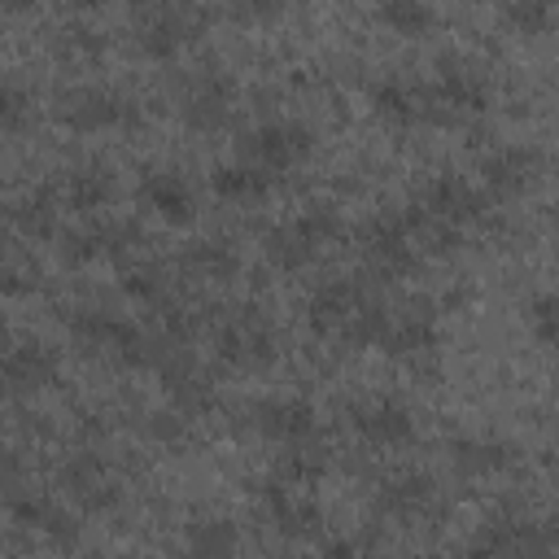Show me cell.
Returning a JSON list of instances; mask_svg holds the SVG:
<instances>
[{
    "label": "cell",
    "instance_id": "cell-4",
    "mask_svg": "<svg viewBox=\"0 0 559 559\" xmlns=\"http://www.w3.org/2000/svg\"><path fill=\"white\" fill-rule=\"evenodd\" d=\"M57 122L79 131V135H96V131H118V127H135L140 122V105L114 87H70L57 96Z\"/></svg>",
    "mask_w": 559,
    "mask_h": 559
},
{
    "label": "cell",
    "instance_id": "cell-35",
    "mask_svg": "<svg viewBox=\"0 0 559 559\" xmlns=\"http://www.w3.org/2000/svg\"><path fill=\"white\" fill-rule=\"evenodd\" d=\"M227 9L240 17V22H266L280 13V0H227Z\"/></svg>",
    "mask_w": 559,
    "mask_h": 559
},
{
    "label": "cell",
    "instance_id": "cell-33",
    "mask_svg": "<svg viewBox=\"0 0 559 559\" xmlns=\"http://www.w3.org/2000/svg\"><path fill=\"white\" fill-rule=\"evenodd\" d=\"M31 114H35L31 96L17 83H4V92H0V127H4V135H22Z\"/></svg>",
    "mask_w": 559,
    "mask_h": 559
},
{
    "label": "cell",
    "instance_id": "cell-5",
    "mask_svg": "<svg viewBox=\"0 0 559 559\" xmlns=\"http://www.w3.org/2000/svg\"><path fill=\"white\" fill-rule=\"evenodd\" d=\"M310 153H314V131L297 118H266V122H258L253 131L240 135V157L266 166L271 175L297 170Z\"/></svg>",
    "mask_w": 559,
    "mask_h": 559
},
{
    "label": "cell",
    "instance_id": "cell-26",
    "mask_svg": "<svg viewBox=\"0 0 559 559\" xmlns=\"http://www.w3.org/2000/svg\"><path fill=\"white\" fill-rule=\"evenodd\" d=\"M9 223H13V231H22L26 240H52L57 227H61L57 188H39V192L13 201V205H9Z\"/></svg>",
    "mask_w": 559,
    "mask_h": 559
},
{
    "label": "cell",
    "instance_id": "cell-13",
    "mask_svg": "<svg viewBox=\"0 0 559 559\" xmlns=\"http://www.w3.org/2000/svg\"><path fill=\"white\" fill-rule=\"evenodd\" d=\"M249 424L271 441V445H306V441H314V432H319V415H314V406L310 402H301V397H271V402H258L253 411H249Z\"/></svg>",
    "mask_w": 559,
    "mask_h": 559
},
{
    "label": "cell",
    "instance_id": "cell-24",
    "mask_svg": "<svg viewBox=\"0 0 559 559\" xmlns=\"http://www.w3.org/2000/svg\"><path fill=\"white\" fill-rule=\"evenodd\" d=\"M127 245H135V227L131 223H105V227L61 231V258L70 266H83V262L105 258V253H122Z\"/></svg>",
    "mask_w": 559,
    "mask_h": 559
},
{
    "label": "cell",
    "instance_id": "cell-25",
    "mask_svg": "<svg viewBox=\"0 0 559 559\" xmlns=\"http://www.w3.org/2000/svg\"><path fill=\"white\" fill-rule=\"evenodd\" d=\"M262 502H266V515H271L284 533H310V528H319V507H314L310 498H301V489L288 485V480H280V476L266 480Z\"/></svg>",
    "mask_w": 559,
    "mask_h": 559
},
{
    "label": "cell",
    "instance_id": "cell-9",
    "mask_svg": "<svg viewBox=\"0 0 559 559\" xmlns=\"http://www.w3.org/2000/svg\"><path fill=\"white\" fill-rule=\"evenodd\" d=\"M214 349L227 367L240 371H258L275 358V332L258 310H236L227 323H218L214 332Z\"/></svg>",
    "mask_w": 559,
    "mask_h": 559
},
{
    "label": "cell",
    "instance_id": "cell-28",
    "mask_svg": "<svg viewBox=\"0 0 559 559\" xmlns=\"http://www.w3.org/2000/svg\"><path fill=\"white\" fill-rule=\"evenodd\" d=\"M376 22L402 39H424L437 26L432 0H376Z\"/></svg>",
    "mask_w": 559,
    "mask_h": 559
},
{
    "label": "cell",
    "instance_id": "cell-3",
    "mask_svg": "<svg viewBox=\"0 0 559 559\" xmlns=\"http://www.w3.org/2000/svg\"><path fill=\"white\" fill-rule=\"evenodd\" d=\"M336 236H341L336 210L332 205H314V210H306V214L271 227L266 240H262V253H266V262L275 271H306L323 253V245L336 240Z\"/></svg>",
    "mask_w": 559,
    "mask_h": 559
},
{
    "label": "cell",
    "instance_id": "cell-12",
    "mask_svg": "<svg viewBox=\"0 0 559 559\" xmlns=\"http://www.w3.org/2000/svg\"><path fill=\"white\" fill-rule=\"evenodd\" d=\"M197 31H201V17L192 13V4H188V0H170V4H162V9L140 26L135 48H140L148 61H175V57L197 39Z\"/></svg>",
    "mask_w": 559,
    "mask_h": 559
},
{
    "label": "cell",
    "instance_id": "cell-7",
    "mask_svg": "<svg viewBox=\"0 0 559 559\" xmlns=\"http://www.w3.org/2000/svg\"><path fill=\"white\" fill-rule=\"evenodd\" d=\"M542 153L533 144H502L480 162V188L489 201H520L542 183Z\"/></svg>",
    "mask_w": 559,
    "mask_h": 559
},
{
    "label": "cell",
    "instance_id": "cell-19",
    "mask_svg": "<svg viewBox=\"0 0 559 559\" xmlns=\"http://www.w3.org/2000/svg\"><path fill=\"white\" fill-rule=\"evenodd\" d=\"M236 105V87L223 70H205L183 96V122L192 131H218Z\"/></svg>",
    "mask_w": 559,
    "mask_h": 559
},
{
    "label": "cell",
    "instance_id": "cell-29",
    "mask_svg": "<svg viewBox=\"0 0 559 559\" xmlns=\"http://www.w3.org/2000/svg\"><path fill=\"white\" fill-rule=\"evenodd\" d=\"M498 17L507 31L524 35V39H542L555 31V17H559V0H502L498 4Z\"/></svg>",
    "mask_w": 559,
    "mask_h": 559
},
{
    "label": "cell",
    "instance_id": "cell-6",
    "mask_svg": "<svg viewBox=\"0 0 559 559\" xmlns=\"http://www.w3.org/2000/svg\"><path fill=\"white\" fill-rule=\"evenodd\" d=\"M419 205H424V214L432 218V223H450V227H467V223H476V218H485V210L493 205L489 201V192L480 188V183H467L463 175H454V170H441V175H432L424 188H419V197H415Z\"/></svg>",
    "mask_w": 559,
    "mask_h": 559
},
{
    "label": "cell",
    "instance_id": "cell-34",
    "mask_svg": "<svg viewBox=\"0 0 559 559\" xmlns=\"http://www.w3.org/2000/svg\"><path fill=\"white\" fill-rule=\"evenodd\" d=\"M188 262H192L197 271H205L210 280L236 271V253H231V245H223V240H201V245L188 253Z\"/></svg>",
    "mask_w": 559,
    "mask_h": 559
},
{
    "label": "cell",
    "instance_id": "cell-18",
    "mask_svg": "<svg viewBox=\"0 0 559 559\" xmlns=\"http://www.w3.org/2000/svg\"><path fill=\"white\" fill-rule=\"evenodd\" d=\"M437 502V485L432 476L424 472H402V476H389L380 489H376V515L384 520H402V524H415L432 511Z\"/></svg>",
    "mask_w": 559,
    "mask_h": 559
},
{
    "label": "cell",
    "instance_id": "cell-27",
    "mask_svg": "<svg viewBox=\"0 0 559 559\" xmlns=\"http://www.w3.org/2000/svg\"><path fill=\"white\" fill-rule=\"evenodd\" d=\"M511 459L515 454L502 441H485V437H459V441H450V463L463 476H493V472L511 467Z\"/></svg>",
    "mask_w": 559,
    "mask_h": 559
},
{
    "label": "cell",
    "instance_id": "cell-20",
    "mask_svg": "<svg viewBox=\"0 0 559 559\" xmlns=\"http://www.w3.org/2000/svg\"><path fill=\"white\" fill-rule=\"evenodd\" d=\"M275 179L280 175H271L266 166L240 157V162H223V166L210 170V192L218 201H227V205H253L275 188Z\"/></svg>",
    "mask_w": 559,
    "mask_h": 559
},
{
    "label": "cell",
    "instance_id": "cell-17",
    "mask_svg": "<svg viewBox=\"0 0 559 559\" xmlns=\"http://www.w3.org/2000/svg\"><path fill=\"white\" fill-rule=\"evenodd\" d=\"M367 306V293L358 280H328L314 288V297L306 301V323L314 336H341L345 323Z\"/></svg>",
    "mask_w": 559,
    "mask_h": 559
},
{
    "label": "cell",
    "instance_id": "cell-15",
    "mask_svg": "<svg viewBox=\"0 0 559 559\" xmlns=\"http://www.w3.org/2000/svg\"><path fill=\"white\" fill-rule=\"evenodd\" d=\"M135 201H140L148 214H157L162 223H175V227H183V223H192V218H197L192 183H188L179 170H170V166L144 170V175H140V183H135Z\"/></svg>",
    "mask_w": 559,
    "mask_h": 559
},
{
    "label": "cell",
    "instance_id": "cell-2",
    "mask_svg": "<svg viewBox=\"0 0 559 559\" xmlns=\"http://www.w3.org/2000/svg\"><path fill=\"white\" fill-rule=\"evenodd\" d=\"M428 227V214L419 201L402 205V210H384L376 214L367 227H362V253H367V266L376 275H406L415 271L419 262V236Z\"/></svg>",
    "mask_w": 559,
    "mask_h": 559
},
{
    "label": "cell",
    "instance_id": "cell-10",
    "mask_svg": "<svg viewBox=\"0 0 559 559\" xmlns=\"http://www.w3.org/2000/svg\"><path fill=\"white\" fill-rule=\"evenodd\" d=\"M349 428L358 432V441L367 450H402L415 441V415L393 402V397H371V402H354L345 411Z\"/></svg>",
    "mask_w": 559,
    "mask_h": 559
},
{
    "label": "cell",
    "instance_id": "cell-1",
    "mask_svg": "<svg viewBox=\"0 0 559 559\" xmlns=\"http://www.w3.org/2000/svg\"><path fill=\"white\" fill-rule=\"evenodd\" d=\"M66 328H70L74 341L109 354L122 367H162V358L175 349V345H157L135 319L114 314V310H100V306H74V310H66Z\"/></svg>",
    "mask_w": 559,
    "mask_h": 559
},
{
    "label": "cell",
    "instance_id": "cell-14",
    "mask_svg": "<svg viewBox=\"0 0 559 559\" xmlns=\"http://www.w3.org/2000/svg\"><path fill=\"white\" fill-rule=\"evenodd\" d=\"M371 109H376L389 127L441 122L428 83H411V79H380V83H371Z\"/></svg>",
    "mask_w": 559,
    "mask_h": 559
},
{
    "label": "cell",
    "instance_id": "cell-23",
    "mask_svg": "<svg viewBox=\"0 0 559 559\" xmlns=\"http://www.w3.org/2000/svg\"><path fill=\"white\" fill-rule=\"evenodd\" d=\"M437 341H441L437 319L428 310H411V314H389V328L376 349H384L393 358H419V354H432Z\"/></svg>",
    "mask_w": 559,
    "mask_h": 559
},
{
    "label": "cell",
    "instance_id": "cell-16",
    "mask_svg": "<svg viewBox=\"0 0 559 559\" xmlns=\"http://www.w3.org/2000/svg\"><path fill=\"white\" fill-rule=\"evenodd\" d=\"M57 349L44 341H13L4 354V389L9 397H35L57 380Z\"/></svg>",
    "mask_w": 559,
    "mask_h": 559
},
{
    "label": "cell",
    "instance_id": "cell-8",
    "mask_svg": "<svg viewBox=\"0 0 559 559\" xmlns=\"http://www.w3.org/2000/svg\"><path fill=\"white\" fill-rule=\"evenodd\" d=\"M432 100H437V114L441 122H454L459 114H485L489 100H493V87L489 79L467 66V61H454V57H441L437 61V79L428 83Z\"/></svg>",
    "mask_w": 559,
    "mask_h": 559
},
{
    "label": "cell",
    "instance_id": "cell-36",
    "mask_svg": "<svg viewBox=\"0 0 559 559\" xmlns=\"http://www.w3.org/2000/svg\"><path fill=\"white\" fill-rule=\"evenodd\" d=\"M546 550H559V520L546 524Z\"/></svg>",
    "mask_w": 559,
    "mask_h": 559
},
{
    "label": "cell",
    "instance_id": "cell-37",
    "mask_svg": "<svg viewBox=\"0 0 559 559\" xmlns=\"http://www.w3.org/2000/svg\"><path fill=\"white\" fill-rule=\"evenodd\" d=\"M74 9H100V4H109V0H70Z\"/></svg>",
    "mask_w": 559,
    "mask_h": 559
},
{
    "label": "cell",
    "instance_id": "cell-32",
    "mask_svg": "<svg viewBox=\"0 0 559 559\" xmlns=\"http://www.w3.org/2000/svg\"><path fill=\"white\" fill-rule=\"evenodd\" d=\"M236 546H240L236 524L205 520V524H192V528H188V550H192V555H231Z\"/></svg>",
    "mask_w": 559,
    "mask_h": 559
},
{
    "label": "cell",
    "instance_id": "cell-30",
    "mask_svg": "<svg viewBox=\"0 0 559 559\" xmlns=\"http://www.w3.org/2000/svg\"><path fill=\"white\" fill-rule=\"evenodd\" d=\"M122 293L127 297H135L140 306H166V297H170V280L162 275V266H131V271H122Z\"/></svg>",
    "mask_w": 559,
    "mask_h": 559
},
{
    "label": "cell",
    "instance_id": "cell-31",
    "mask_svg": "<svg viewBox=\"0 0 559 559\" xmlns=\"http://www.w3.org/2000/svg\"><path fill=\"white\" fill-rule=\"evenodd\" d=\"M528 332L546 349H559V288H546L528 301Z\"/></svg>",
    "mask_w": 559,
    "mask_h": 559
},
{
    "label": "cell",
    "instance_id": "cell-11",
    "mask_svg": "<svg viewBox=\"0 0 559 559\" xmlns=\"http://www.w3.org/2000/svg\"><path fill=\"white\" fill-rule=\"evenodd\" d=\"M57 480L70 493V502L79 511H87V515H105V511H114L122 502V489H118V480H114V472L105 467L100 454H70L61 463Z\"/></svg>",
    "mask_w": 559,
    "mask_h": 559
},
{
    "label": "cell",
    "instance_id": "cell-21",
    "mask_svg": "<svg viewBox=\"0 0 559 559\" xmlns=\"http://www.w3.org/2000/svg\"><path fill=\"white\" fill-rule=\"evenodd\" d=\"M52 188H57L61 210H70V214H96L114 197V170L109 166H74V170H61V179Z\"/></svg>",
    "mask_w": 559,
    "mask_h": 559
},
{
    "label": "cell",
    "instance_id": "cell-22",
    "mask_svg": "<svg viewBox=\"0 0 559 559\" xmlns=\"http://www.w3.org/2000/svg\"><path fill=\"white\" fill-rule=\"evenodd\" d=\"M9 520L13 524H22V528H35V533H44V537H52L57 546H70L74 537H79V520L66 511V507H57L52 498H9Z\"/></svg>",
    "mask_w": 559,
    "mask_h": 559
}]
</instances>
